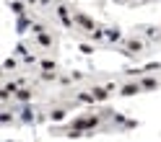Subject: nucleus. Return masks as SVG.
Masks as SVG:
<instances>
[{
    "instance_id": "obj_1",
    "label": "nucleus",
    "mask_w": 161,
    "mask_h": 142,
    "mask_svg": "<svg viewBox=\"0 0 161 142\" xmlns=\"http://www.w3.org/2000/svg\"><path fill=\"white\" fill-rule=\"evenodd\" d=\"M148 49H151V42L143 39L140 34H130L119 42V54H125L130 59H143L148 54Z\"/></svg>"
},
{
    "instance_id": "obj_2",
    "label": "nucleus",
    "mask_w": 161,
    "mask_h": 142,
    "mask_svg": "<svg viewBox=\"0 0 161 142\" xmlns=\"http://www.w3.org/2000/svg\"><path fill=\"white\" fill-rule=\"evenodd\" d=\"M31 34H34V44L36 49H42V52H55L57 49V36L52 28H47L44 23H34L31 26Z\"/></svg>"
},
{
    "instance_id": "obj_3",
    "label": "nucleus",
    "mask_w": 161,
    "mask_h": 142,
    "mask_svg": "<svg viewBox=\"0 0 161 142\" xmlns=\"http://www.w3.org/2000/svg\"><path fill=\"white\" fill-rule=\"evenodd\" d=\"M73 11L75 8H70L68 3H63V0H57V5L52 8V13H55V18L60 23H63L68 31H75V21H73Z\"/></svg>"
},
{
    "instance_id": "obj_4",
    "label": "nucleus",
    "mask_w": 161,
    "mask_h": 142,
    "mask_svg": "<svg viewBox=\"0 0 161 142\" xmlns=\"http://www.w3.org/2000/svg\"><path fill=\"white\" fill-rule=\"evenodd\" d=\"M73 21H75V31H80V34H91L94 28H99L96 26V21L88 13H83V11H73Z\"/></svg>"
},
{
    "instance_id": "obj_5",
    "label": "nucleus",
    "mask_w": 161,
    "mask_h": 142,
    "mask_svg": "<svg viewBox=\"0 0 161 142\" xmlns=\"http://www.w3.org/2000/svg\"><path fill=\"white\" fill-rule=\"evenodd\" d=\"M143 93V88H140V80L138 78H125V80H119V90H117V96H122V98H133V96H140Z\"/></svg>"
},
{
    "instance_id": "obj_6",
    "label": "nucleus",
    "mask_w": 161,
    "mask_h": 142,
    "mask_svg": "<svg viewBox=\"0 0 161 142\" xmlns=\"http://www.w3.org/2000/svg\"><path fill=\"white\" fill-rule=\"evenodd\" d=\"M140 88H143V93H153V90L161 88V75L156 73H146V75H140Z\"/></svg>"
},
{
    "instance_id": "obj_7",
    "label": "nucleus",
    "mask_w": 161,
    "mask_h": 142,
    "mask_svg": "<svg viewBox=\"0 0 161 142\" xmlns=\"http://www.w3.org/2000/svg\"><path fill=\"white\" fill-rule=\"evenodd\" d=\"M34 121H39V111L31 104H21V109H18V124H34Z\"/></svg>"
},
{
    "instance_id": "obj_8",
    "label": "nucleus",
    "mask_w": 161,
    "mask_h": 142,
    "mask_svg": "<svg viewBox=\"0 0 161 142\" xmlns=\"http://www.w3.org/2000/svg\"><path fill=\"white\" fill-rule=\"evenodd\" d=\"M36 96H39V90L34 85H26V88H18V93L13 98H16V104H31Z\"/></svg>"
},
{
    "instance_id": "obj_9",
    "label": "nucleus",
    "mask_w": 161,
    "mask_h": 142,
    "mask_svg": "<svg viewBox=\"0 0 161 142\" xmlns=\"http://www.w3.org/2000/svg\"><path fill=\"white\" fill-rule=\"evenodd\" d=\"M13 73H21V62H18V57H16V54L5 57V62H3V73H0V78H11Z\"/></svg>"
},
{
    "instance_id": "obj_10",
    "label": "nucleus",
    "mask_w": 161,
    "mask_h": 142,
    "mask_svg": "<svg viewBox=\"0 0 161 142\" xmlns=\"http://www.w3.org/2000/svg\"><path fill=\"white\" fill-rule=\"evenodd\" d=\"M88 90L94 93L96 104H107V101H109V96H112V93L107 90V85H104V83H91V85H88Z\"/></svg>"
},
{
    "instance_id": "obj_11",
    "label": "nucleus",
    "mask_w": 161,
    "mask_h": 142,
    "mask_svg": "<svg viewBox=\"0 0 161 142\" xmlns=\"http://www.w3.org/2000/svg\"><path fill=\"white\" fill-rule=\"evenodd\" d=\"M138 31H140L143 39H148L151 44H153V42H161V26H151V23H148V26H140Z\"/></svg>"
},
{
    "instance_id": "obj_12",
    "label": "nucleus",
    "mask_w": 161,
    "mask_h": 142,
    "mask_svg": "<svg viewBox=\"0 0 161 142\" xmlns=\"http://www.w3.org/2000/svg\"><path fill=\"white\" fill-rule=\"evenodd\" d=\"M36 67H39V70H44V73H60V62H57L55 57H47V54L39 57Z\"/></svg>"
},
{
    "instance_id": "obj_13",
    "label": "nucleus",
    "mask_w": 161,
    "mask_h": 142,
    "mask_svg": "<svg viewBox=\"0 0 161 142\" xmlns=\"http://www.w3.org/2000/svg\"><path fill=\"white\" fill-rule=\"evenodd\" d=\"M11 124H18V114L11 109H3V114H0V127H11Z\"/></svg>"
},
{
    "instance_id": "obj_14",
    "label": "nucleus",
    "mask_w": 161,
    "mask_h": 142,
    "mask_svg": "<svg viewBox=\"0 0 161 142\" xmlns=\"http://www.w3.org/2000/svg\"><path fill=\"white\" fill-rule=\"evenodd\" d=\"M122 31H119L117 26H112V28H107V44H117V42H122Z\"/></svg>"
},
{
    "instance_id": "obj_15",
    "label": "nucleus",
    "mask_w": 161,
    "mask_h": 142,
    "mask_svg": "<svg viewBox=\"0 0 161 142\" xmlns=\"http://www.w3.org/2000/svg\"><path fill=\"white\" fill-rule=\"evenodd\" d=\"M8 8H11L16 16H26V11H29V5L24 3V0H11V3H8Z\"/></svg>"
},
{
    "instance_id": "obj_16",
    "label": "nucleus",
    "mask_w": 161,
    "mask_h": 142,
    "mask_svg": "<svg viewBox=\"0 0 161 142\" xmlns=\"http://www.w3.org/2000/svg\"><path fill=\"white\" fill-rule=\"evenodd\" d=\"M36 80H39V83H57V80H60V73H44V70H39V75H36Z\"/></svg>"
},
{
    "instance_id": "obj_17",
    "label": "nucleus",
    "mask_w": 161,
    "mask_h": 142,
    "mask_svg": "<svg viewBox=\"0 0 161 142\" xmlns=\"http://www.w3.org/2000/svg\"><path fill=\"white\" fill-rule=\"evenodd\" d=\"M57 85L63 88V90H70L75 83H73V78H70V73H60V80H57Z\"/></svg>"
},
{
    "instance_id": "obj_18",
    "label": "nucleus",
    "mask_w": 161,
    "mask_h": 142,
    "mask_svg": "<svg viewBox=\"0 0 161 142\" xmlns=\"http://www.w3.org/2000/svg\"><path fill=\"white\" fill-rule=\"evenodd\" d=\"M31 26H34V23L29 21L26 16H18V21H16V28H18V31H26V28H31Z\"/></svg>"
},
{
    "instance_id": "obj_19",
    "label": "nucleus",
    "mask_w": 161,
    "mask_h": 142,
    "mask_svg": "<svg viewBox=\"0 0 161 142\" xmlns=\"http://www.w3.org/2000/svg\"><path fill=\"white\" fill-rule=\"evenodd\" d=\"M70 78H73V83H83V80H86V73H80V70H73V73H70Z\"/></svg>"
},
{
    "instance_id": "obj_20",
    "label": "nucleus",
    "mask_w": 161,
    "mask_h": 142,
    "mask_svg": "<svg viewBox=\"0 0 161 142\" xmlns=\"http://www.w3.org/2000/svg\"><path fill=\"white\" fill-rule=\"evenodd\" d=\"M78 49H80L83 54H94V52H96V47H94V44H83V42H80V47H78Z\"/></svg>"
},
{
    "instance_id": "obj_21",
    "label": "nucleus",
    "mask_w": 161,
    "mask_h": 142,
    "mask_svg": "<svg viewBox=\"0 0 161 142\" xmlns=\"http://www.w3.org/2000/svg\"><path fill=\"white\" fill-rule=\"evenodd\" d=\"M57 5V0H39V8L42 11H47V8H55Z\"/></svg>"
},
{
    "instance_id": "obj_22",
    "label": "nucleus",
    "mask_w": 161,
    "mask_h": 142,
    "mask_svg": "<svg viewBox=\"0 0 161 142\" xmlns=\"http://www.w3.org/2000/svg\"><path fill=\"white\" fill-rule=\"evenodd\" d=\"M16 83L21 85V88H26V85H29V78H26V75H16Z\"/></svg>"
},
{
    "instance_id": "obj_23",
    "label": "nucleus",
    "mask_w": 161,
    "mask_h": 142,
    "mask_svg": "<svg viewBox=\"0 0 161 142\" xmlns=\"http://www.w3.org/2000/svg\"><path fill=\"white\" fill-rule=\"evenodd\" d=\"M24 3H26L29 8H39V0H24Z\"/></svg>"
},
{
    "instance_id": "obj_24",
    "label": "nucleus",
    "mask_w": 161,
    "mask_h": 142,
    "mask_svg": "<svg viewBox=\"0 0 161 142\" xmlns=\"http://www.w3.org/2000/svg\"><path fill=\"white\" fill-rule=\"evenodd\" d=\"M135 3H153V0H135Z\"/></svg>"
},
{
    "instance_id": "obj_25",
    "label": "nucleus",
    "mask_w": 161,
    "mask_h": 142,
    "mask_svg": "<svg viewBox=\"0 0 161 142\" xmlns=\"http://www.w3.org/2000/svg\"><path fill=\"white\" fill-rule=\"evenodd\" d=\"M117 3H130V0H117Z\"/></svg>"
}]
</instances>
